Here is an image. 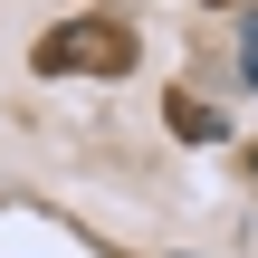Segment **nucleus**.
<instances>
[{"instance_id":"obj_1","label":"nucleus","mask_w":258,"mask_h":258,"mask_svg":"<svg viewBox=\"0 0 258 258\" xmlns=\"http://www.w3.org/2000/svg\"><path fill=\"white\" fill-rule=\"evenodd\" d=\"M239 86L258 96V10H239Z\"/></svg>"},{"instance_id":"obj_3","label":"nucleus","mask_w":258,"mask_h":258,"mask_svg":"<svg viewBox=\"0 0 258 258\" xmlns=\"http://www.w3.org/2000/svg\"><path fill=\"white\" fill-rule=\"evenodd\" d=\"M249 172H258V153H249Z\"/></svg>"},{"instance_id":"obj_2","label":"nucleus","mask_w":258,"mask_h":258,"mask_svg":"<svg viewBox=\"0 0 258 258\" xmlns=\"http://www.w3.org/2000/svg\"><path fill=\"white\" fill-rule=\"evenodd\" d=\"M172 124H182L191 144H211V134H220V115H211V105H172Z\"/></svg>"}]
</instances>
